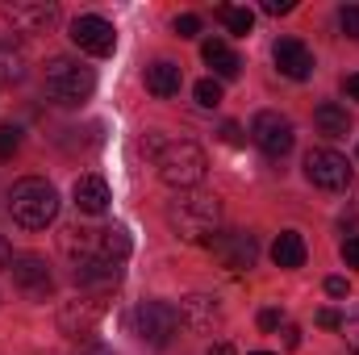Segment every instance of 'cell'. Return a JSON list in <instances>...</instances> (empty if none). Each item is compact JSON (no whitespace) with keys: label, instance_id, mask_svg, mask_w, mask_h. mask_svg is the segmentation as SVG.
<instances>
[{"label":"cell","instance_id":"6da1fadb","mask_svg":"<svg viewBox=\"0 0 359 355\" xmlns=\"http://www.w3.org/2000/svg\"><path fill=\"white\" fill-rule=\"evenodd\" d=\"M168 226L184 243H209L222 226V205L213 192H180L168 205Z\"/></svg>","mask_w":359,"mask_h":355},{"label":"cell","instance_id":"7a4b0ae2","mask_svg":"<svg viewBox=\"0 0 359 355\" xmlns=\"http://www.w3.org/2000/svg\"><path fill=\"white\" fill-rule=\"evenodd\" d=\"M8 217L25 230H46L59 217V192L42 176H25L8 188Z\"/></svg>","mask_w":359,"mask_h":355},{"label":"cell","instance_id":"3957f363","mask_svg":"<svg viewBox=\"0 0 359 355\" xmlns=\"http://www.w3.org/2000/svg\"><path fill=\"white\" fill-rule=\"evenodd\" d=\"M155 168H159V180H163L168 188L192 192V188L205 180L209 159H205V151H201L192 138H172V142H163V147L155 151Z\"/></svg>","mask_w":359,"mask_h":355},{"label":"cell","instance_id":"277c9868","mask_svg":"<svg viewBox=\"0 0 359 355\" xmlns=\"http://www.w3.org/2000/svg\"><path fill=\"white\" fill-rule=\"evenodd\" d=\"M46 96L55 100V105H63V109H80L84 100H92V92H96V76H92V67L84 63H76V59H50L46 63Z\"/></svg>","mask_w":359,"mask_h":355},{"label":"cell","instance_id":"5b68a950","mask_svg":"<svg viewBox=\"0 0 359 355\" xmlns=\"http://www.w3.org/2000/svg\"><path fill=\"white\" fill-rule=\"evenodd\" d=\"M130 330L151 343V347H168L172 335L180 330V309L168 305V301H142L134 314H130Z\"/></svg>","mask_w":359,"mask_h":355},{"label":"cell","instance_id":"8992f818","mask_svg":"<svg viewBox=\"0 0 359 355\" xmlns=\"http://www.w3.org/2000/svg\"><path fill=\"white\" fill-rule=\"evenodd\" d=\"M305 176L322 192H343V188H351V163H347V155H339L330 147H313L305 155Z\"/></svg>","mask_w":359,"mask_h":355},{"label":"cell","instance_id":"52a82bcc","mask_svg":"<svg viewBox=\"0 0 359 355\" xmlns=\"http://www.w3.org/2000/svg\"><path fill=\"white\" fill-rule=\"evenodd\" d=\"M251 138H255V147H259L264 155H271V159H284V155L292 151V142H297L292 121H288L284 113H276V109L255 113V121H251Z\"/></svg>","mask_w":359,"mask_h":355},{"label":"cell","instance_id":"ba28073f","mask_svg":"<svg viewBox=\"0 0 359 355\" xmlns=\"http://www.w3.org/2000/svg\"><path fill=\"white\" fill-rule=\"evenodd\" d=\"M72 42H76L84 55L109 59V55L117 51V29H113V21H104V17H96V13H84V17L72 21Z\"/></svg>","mask_w":359,"mask_h":355},{"label":"cell","instance_id":"9c48e42d","mask_svg":"<svg viewBox=\"0 0 359 355\" xmlns=\"http://www.w3.org/2000/svg\"><path fill=\"white\" fill-rule=\"evenodd\" d=\"M0 17L21 34H46L59 21V8L46 0H13V4H0Z\"/></svg>","mask_w":359,"mask_h":355},{"label":"cell","instance_id":"30bf717a","mask_svg":"<svg viewBox=\"0 0 359 355\" xmlns=\"http://www.w3.org/2000/svg\"><path fill=\"white\" fill-rule=\"evenodd\" d=\"M209 247H213V255H217L222 264L234 267V272H247V267H255V260H259V243H255V234H247V230L213 234Z\"/></svg>","mask_w":359,"mask_h":355},{"label":"cell","instance_id":"8fae6325","mask_svg":"<svg viewBox=\"0 0 359 355\" xmlns=\"http://www.w3.org/2000/svg\"><path fill=\"white\" fill-rule=\"evenodd\" d=\"M13 284L29 297V301H46L55 293V276L42 255H17L13 260Z\"/></svg>","mask_w":359,"mask_h":355},{"label":"cell","instance_id":"7c38bea8","mask_svg":"<svg viewBox=\"0 0 359 355\" xmlns=\"http://www.w3.org/2000/svg\"><path fill=\"white\" fill-rule=\"evenodd\" d=\"M180 322L192 330V335H209L217 322H222V305L213 293H188L180 301Z\"/></svg>","mask_w":359,"mask_h":355},{"label":"cell","instance_id":"4fadbf2b","mask_svg":"<svg viewBox=\"0 0 359 355\" xmlns=\"http://www.w3.org/2000/svg\"><path fill=\"white\" fill-rule=\"evenodd\" d=\"M104 318V305L100 301H63V309H59V330L67 335V339H88L92 330H96V322Z\"/></svg>","mask_w":359,"mask_h":355},{"label":"cell","instance_id":"5bb4252c","mask_svg":"<svg viewBox=\"0 0 359 355\" xmlns=\"http://www.w3.org/2000/svg\"><path fill=\"white\" fill-rule=\"evenodd\" d=\"M271 59H276L280 76H288V80H309L313 76V51L301 38H280L271 46Z\"/></svg>","mask_w":359,"mask_h":355},{"label":"cell","instance_id":"9a60e30c","mask_svg":"<svg viewBox=\"0 0 359 355\" xmlns=\"http://www.w3.org/2000/svg\"><path fill=\"white\" fill-rule=\"evenodd\" d=\"M117 276H121V267L104 255H80L72 267V280L80 288H109V284H117Z\"/></svg>","mask_w":359,"mask_h":355},{"label":"cell","instance_id":"2e32d148","mask_svg":"<svg viewBox=\"0 0 359 355\" xmlns=\"http://www.w3.org/2000/svg\"><path fill=\"white\" fill-rule=\"evenodd\" d=\"M72 201H76V209H80V213H88V217H100V213L109 209L113 192H109L104 176H80L76 184H72Z\"/></svg>","mask_w":359,"mask_h":355},{"label":"cell","instance_id":"e0dca14e","mask_svg":"<svg viewBox=\"0 0 359 355\" xmlns=\"http://www.w3.org/2000/svg\"><path fill=\"white\" fill-rule=\"evenodd\" d=\"M180 88H184V72H180L176 63L159 59V63H151V67H147V92H155L159 100L180 96Z\"/></svg>","mask_w":359,"mask_h":355},{"label":"cell","instance_id":"ac0fdd59","mask_svg":"<svg viewBox=\"0 0 359 355\" xmlns=\"http://www.w3.org/2000/svg\"><path fill=\"white\" fill-rule=\"evenodd\" d=\"M201 55H205V63L213 67V76L217 80H238V72H243V59L222 42V38H209L205 46H201Z\"/></svg>","mask_w":359,"mask_h":355},{"label":"cell","instance_id":"d6986e66","mask_svg":"<svg viewBox=\"0 0 359 355\" xmlns=\"http://www.w3.org/2000/svg\"><path fill=\"white\" fill-rule=\"evenodd\" d=\"M313 126H318L326 138H347V134H351V113H347L343 105L326 100V105L313 109Z\"/></svg>","mask_w":359,"mask_h":355},{"label":"cell","instance_id":"ffe728a7","mask_svg":"<svg viewBox=\"0 0 359 355\" xmlns=\"http://www.w3.org/2000/svg\"><path fill=\"white\" fill-rule=\"evenodd\" d=\"M271 264L288 267V272H292V267H301V264H305V239H301L297 230H284V234L271 243Z\"/></svg>","mask_w":359,"mask_h":355},{"label":"cell","instance_id":"44dd1931","mask_svg":"<svg viewBox=\"0 0 359 355\" xmlns=\"http://www.w3.org/2000/svg\"><path fill=\"white\" fill-rule=\"evenodd\" d=\"M96 251H100L104 260L121 264V260L134 251V239H130V230H126V226H109V230H100V234H96Z\"/></svg>","mask_w":359,"mask_h":355},{"label":"cell","instance_id":"7402d4cb","mask_svg":"<svg viewBox=\"0 0 359 355\" xmlns=\"http://www.w3.org/2000/svg\"><path fill=\"white\" fill-rule=\"evenodd\" d=\"M25 80V55L8 42H0V88H17Z\"/></svg>","mask_w":359,"mask_h":355},{"label":"cell","instance_id":"603a6c76","mask_svg":"<svg viewBox=\"0 0 359 355\" xmlns=\"http://www.w3.org/2000/svg\"><path fill=\"white\" fill-rule=\"evenodd\" d=\"M217 21H226V29H230V34L247 38V34H251V25H255V13H251V8H238V4H222V8H217Z\"/></svg>","mask_w":359,"mask_h":355},{"label":"cell","instance_id":"cb8c5ba5","mask_svg":"<svg viewBox=\"0 0 359 355\" xmlns=\"http://www.w3.org/2000/svg\"><path fill=\"white\" fill-rule=\"evenodd\" d=\"M196 105H201V109H217V105H222V80H213V76L201 80V84H196Z\"/></svg>","mask_w":359,"mask_h":355},{"label":"cell","instance_id":"d4e9b609","mask_svg":"<svg viewBox=\"0 0 359 355\" xmlns=\"http://www.w3.org/2000/svg\"><path fill=\"white\" fill-rule=\"evenodd\" d=\"M21 151V130L17 126H0V159H13Z\"/></svg>","mask_w":359,"mask_h":355},{"label":"cell","instance_id":"484cf974","mask_svg":"<svg viewBox=\"0 0 359 355\" xmlns=\"http://www.w3.org/2000/svg\"><path fill=\"white\" fill-rule=\"evenodd\" d=\"M339 29L347 38H359V4H343L339 8Z\"/></svg>","mask_w":359,"mask_h":355},{"label":"cell","instance_id":"4316f807","mask_svg":"<svg viewBox=\"0 0 359 355\" xmlns=\"http://www.w3.org/2000/svg\"><path fill=\"white\" fill-rule=\"evenodd\" d=\"M172 29H176L180 38H196L201 34V17L196 13H180L176 21H172Z\"/></svg>","mask_w":359,"mask_h":355},{"label":"cell","instance_id":"83f0119b","mask_svg":"<svg viewBox=\"0 0 359 355\" xmlns=\"http://www.w3.org/2000/svg\"><path fill=\"white\" fill-rule=\"evenodd\" d=\"M339 255H343V264H347V267H359V234H351V239H343Z\"/></svg>","mask_w":359,"mask_h":355},{"label":"cell","instance_id":"f1b7e54d","mask_svg":"<svg viewBox=\"0 0 359 355\" xmlns=\"http://www.w3.org/2000/svg\"><path fill=\"white\" fill-rule=\"evenodd\" d=\"M318 326H326V330H343V314H339V309H318Z\"/></svg>","mask_w":359,"mask_h":355},{"label":"cell","instance_id":"f546056e","mask_svg":"<svg viewBox=\"0 0 359 355\" xmlns=\"http://www.w3.org/2000/svg\"><path fill=\"white\" fill-rule=\"evenodd\" d=\"M280 326H284V314L280 309H264L259 314V330H280Z\"/></svg>","mask_w":359,"mask_h":355},{"label":"cell","instance_id":"4dcf8cb0","mask_svg":"<svg viewBox=\"0 0 359 355\" xmlns=\"http://www.w3.org/2000/svg\"><path fill=\"white\" fill-rule=\"evenodd\" d=\"M326 293H330V297H347L351 288H347V280H343V276H330V280H326Z\"/></svg>","mask_w":359,"mask_h":355},{"label":"cell","instance_id":"1f68e13d","mask_svg":"<svg viewBox=\"0 0 359 355\" xmlns=\"http://www.w3.org/2000/svg\"><path fill=\"white\" fill-rule=\"evenodd\" d=\"M264 13L280 17V13H292V0H264Z\"/></svg>","mask_w":359,"mask_h":355},{"label":"cell","instance_id":"d6a6232c","mask_svg":"<svg viewBox=\"0 0 359 355\" xmlns=\"http://www.w3.org/2000/svg\"><path fill=\"white\" fill-rule=\"evenodd\" d=\"M343 92H347L351 100H359V72H355V76H347V80H343Z\"/></svg>","mask_w":359,"mask_h":355},{"label":"cell","instance_id":"836d02e7","mask_svg":"<svg viewBox=\"0 0 359 355\" xmlns=\"http://www.w3.org/2000/svg\"><path fill=\"white\" fill-rule=\"evenodd\" d=\"M222 134H226V142H243V134H238V126H234V121H226V126H222Z\"/></svg>","mask_w":359,"mask_h":355},{"label":"cell","instance_id":"e575fe53","mask_svg":"<svg viewBox=\"0 0 359 355\" xmlns=\"http://www.w3.org/2000/svg\"><path fill=\"white\" fill-rule=\"evenodd\" d=\"M80 355H113L104 343H88V347H80Z\"/></svg>","mask_w":359,"mask_h":355},{"label":"cell","instance_id":"d590c367","mask_svg":"<svg viewBox=\"0 0 359 355\" xmlns=\"http://www.w3.org/2000/svg\"><path fill=\"white\" fill-rule=\"evenodd\" d=\"M13 264V251H8V243H4V239H0V272H4V267Z\"/></svg>","mask_w":359,"mask_h":355},{"label":"cell","instance_id":"8d00e7d4","mask_svg":"<svg viewBox=\"0 0 359 355\" xmlns=\"http://www.w3.org/2000/svg\"><path fill=\"white\" fill-rule=\"evenodd\" d=\"M209 355H234V347H230V343H213V347H209Z\"/></svg>","mask_w":359,"mask_h":355},{"label":"cell","instance_id":"74e56055","mask_svg":"<svg viewBox=\"0 0 359 355\" xmlns=\"http://www.w3.org/2000/svg\"><path fill=\"white\" fill-rule=\"evenodd\" d=\"M251 355H271V351H251Z\"/></svg>","mask_w":359,"mask_h":355}]
</instances>
